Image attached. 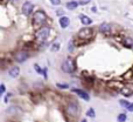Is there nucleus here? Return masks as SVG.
I'll use <instances>...</instances> for the list:
<instances>
[{"label":"nucleus","instance_id":"nucleus-1","mask_svg":"<svg viewBox=\"0 0 133 122\" xmlns=\"http://www.w3.org/2000/svg\"><path fill=\"white\" fill-rule=\"evenodd\" d=\"M46 20H47V15H46V13H44L43 11H37L34 14V18H33L34 25L40 26V25H42V24H44Z\"/></svg>","mask_w":133,"mask_h":122},{"label":"nucleus","instance_id":"nucleus-2","mask_svg":"<svg viewBox=\"0 0 133 122\" xmlns=\"http://www.w3.org/2000/svg\"><path fill=\"white\" fill-rule=\"evenodd\" d=\"M61 68L65 73H72L75 70V64H74V61L71 59H66V60H64L63 64H62Z\"/></svg>","mask_w":133,"mask_h":122},{"label":"nucleus","instance_id":"nucleus-3","mask_svg":"<svg viewBox=\"0 0 133 122\" xmlns=\"http://www.w3.org/2000/svg\"><path fill=\"white\" fill-rule=\"evenodd\" d=\"M49 27H42L40 28L37 32H36V38H37V40L39 41H44V40H47V38L49 36Z\"/></svg>","mask_w":133,"mask_h":122},{"label":"nucleus","instance_id":"nucleus-4","mask_svg":"<svg viewBox=\"0 0 133 122\" xmlns=\"http://www.w3.org/2000/svg\"><path fill=\"white\" fill-rule=\"evenodd\" d=\"M66 113L71 115V116H77L79 113V108H78L77 103L75 102H70L69 105L66 106Z\"/></svg>","mask_w":133,"mask_h":122},{"label":"nucleus","instance_id":"nucleus-5","mask_svg":"<svg viewBox=\"0 0 133 122\" xmlns=\"http://www.w3.org/2000/svg\"><path fill=\"white\" fill-rule=\"evenodd\" d=\"M91 34H92V30L88 27L82 28V29L78 32V36H79L81 39H88V38L91 36Z\"/></svg>","mask_w":133,"mask_h":122},{"label":"nucleus","instance_id":"nucleus-6","mask_svg":"<svg viewBox=\"0 0 133 122\" xmlns=\"http://www.w3.org/2000/svg\"><path fill=\"white\" fill-rule=\"evenodd\" d=\"M34 6L32 3H29V1H26L23 5H22V13L25 14V15H29V14L32 13V11H33Z\"/></svg>","mask_w":133,"mask_h":122},{"label":"nucleus","instance_id":"nucleus-7","mask_svg":"<svg viewBox=\"0 0 133 122\" xmlns=\"http://www.w3.org/2000/svg\"><path fill=\"white\" fill-rule=\"evenodd\" d=\"M72 91H74L75 94H77L79 97H82L83 100L90 101V95H89L88 93H86V91L82 90V89H78V88H74V89H72Z\"/></svg>","mask_w":133,"mask_h":122},{"label":"nucleus","instance_id":"nucleus-8","mask_svg":"<svg viewBox=\"0 0 133 122\" xmlns=\"http://www.w3.org/2000/svg\"><path fill=\"white\" fill-rule=\"evenodd\" d=\"M28 59V53L27 52H19L15 54V60L18 61V62H25L26 60Z\"/></svg>","mask_w":133,"mask_h":122},{"label":"nucleus","instance_id":"nucleus-9","mask_svg":"<svg viewBox=\"0 0 133 122\" xmlns=\"http://www.w3.org/2000/svg\"><path fill=\"white\" fill-rule=\"evenodd\" d=\"M99 30L102 32V33L109 34L111 32V25H110V24H106V22H104V24H102V25L99 26Z\"/></svg>","mask_w":133,"mask_h":122},{"label":"nucleus","instance_id":"nucleus-10","mask_svg":"<svg viewBox=\"0 0 133 122\" xmlns=\"http://www.w3.org/2000/svg\"><path fill=\"white\" fill-rule=\"evenodd\" d=\"M19 74H20L19 67H12L11 69L8 70V75L11 78H17V76H19Z\"/></svg>","mask_w":133,"mask_h":122},{"label":"nucleus","instance_id":"nucleus-11","mask_svg":"<svg viewBox=\"0 0 133 122\" xmlns=\"http://www.w3.org/2000/svg\"><path fill=\"white\" fill-rule=\"evenodd\" d=\"M70 24V20L68 17H61L60 18V25H61L62 28H66Z\"/></svg>","mask_w":133,"mask_h":122},{"label":"nucleus","instance_id":"nucleus-12","mask_svg":"<svg viewBox=\"0 0 133 122\" xmlns=\"http://www.w3.org/2000/svg\"><path fill=\"white\" fill-rule=\"evenodd\" d=\"M66 8L70 9V11H74V9L77 8V6H78V3L77 1H69V3H66Z\"/></svg>","mask_w":133,"mask_h":122},{"label":"nucleus","instance_id":"nucleus-13","mask_svg":"<svg viewBox=\"0 0 133 122\" xmlns=\"http://www.w3.org/2000/svg\"><path fill=\"white\" fill-rule=\"evenodd\" d=\"M7 113L8 114H19V113H22L21 109L19 108V107H17V106H12V107H9L8 110H7Z\"/></svg>","mask_w":133,"mask_h":122},{"label":"nucleus","instance_id":"nucleus-14","mask_svg":"<svg viewBox=\"0 0 133 122\" xmlns=\"http://www.w3.org/2000/svg\"><path fill=\"white\" fill-rule=\"evenodd\" d=\"M79 19H81V22H82L83 25H90V24L92 22V20L89 17H86V15H81Z\"/></svg>","mask_w":133,"mask_h":122},{"label":"nucleus","instance_id":"nucleus-15","mask_svg":"<svg viewBox=\"0 0 133 122\" xmlns=\"http://www.w3.org/2000/svg\"><path fill=\"white\" fill-rule=\"evenodd\" d=\"M124 42L127 47H133V39H131V38H125Z\"/></svg>","mask_w":133,"mask_h":122},{"label":"nucleus","instance_id":"nucleus-16","mask_svg":"<svg viewBox=\"0 0 133 122\" xmlns=\"http://www.w3.org/2000/svg\"><path fill=\"white\" fill-rule=\"evenodd\" d=\"M86 115H88V116H90V117H95V116H96V113H95L94 108H90V109H89L88 113H86Z\"/></svg>","mask_w":133,"mask_h":122},{"label":"nucleus","instance_id":"nucleus-17","mask_svg":"<svg viewBox=\"0 0 133 122\" xmlns=\"http://www.w3.org/2000/svg\"><path fill=\"white\" fill-rule=\"evenodd\" d=\"M126 115L125 114H120V115H118V122H125L126 121Z\"/></svg>","mask_w":133,"mask_h":122},{"label":"nucleus","instance_id":"nucleus-18","mask_svg":"<svg viewBox=\"0 0 133 122\" xmlns=\"http://www.w3.org/2000/svg\"><path fill=\"white\" fill-rule=\"evenodd\" d=\"M34 68H35V70L39 74H43V69H41V67L39 66V65H34Z\"/></svg>","mask_w":133,"mask_h":122},{"label":"nucleus","instance_id":"nucleus-19","mask_svg":"<svg viewBox=\"0 0 133 122\" xmlns=\"http://www.w3.org/2000/svg\"><path fill=\"white\" fill-rule=\"evenodd\" d=\"M58 49H60V44H54L53 47H51V50L55 52V50H58Z\"/></svg>","mask_w":133,"mask_h":122},{"label":"nucleus","instance_id":"nucleus-20","mask_svg":"<svg viewBox=\"0 0 133 122\" xmlns=\"http://www.w3.org/2000/svg\"><path fill=\"white\" fill-rule=\"evenodd\" d=\"M49 1L53 4V5H55V6H58L60 4H61V0H49Z\"/></svg>","mask_w":133,"mask_h":122},{"label":"nucleus","instance_id":"nucleus-21","mask_svg":"<svg viewBox=\"0 0 133 122\" xmlns=\"http://www.w3.org/2000/svg\"><path fill=\"white\" fill-rule=\"evenodd\" d=\"M127 90H128V89L125 88V89H123V90H122V93H123L124 95H126V96H128V95L132 94V91H127Z\"/></svg>","mask_w":133,"mask_h":122},{"label":"nucleus","instance_id":"nucleus-22","mask_svg":"<svg viewBox=\"0 0 133 122\" xmlns=\"http://www.w3.org/2000/svg\"><path fill=\"white\" fill-rule=\"evenodd\" d=\"M119 103H120L122 106H124V107H126V108H127V106L130 105V103H128L127 101H125V100H120V101H119Z\"/></svg>","mask_w":133,"mask_h":122},{"label":"nucleus","instance_id":"nucleus-23","mask_svg":"<svg viewBox=\"0 0 133 122\" xmlns=\"http://www.w3.org/2000/svg\"><path fill=\"white\" fill-rule=\"evenodd\" d=\"M56 86H57L58 88H62V89H65V88H68V85H61V83H57Z\"/></svg>","mask_w":133,"mask_h":122},{"label":"nucleus","instance_id":"nucleus-24","mask_svg":"<svg viewBox=\"0 0 133 122\" xmlns=\"http://www.w3.org/2000/svg\"><path fill=\"white\" fill-rule=\"evenodd\" d=\"M91 1V0H79V4H82V5H85V4H89Z\"/></svg>","mask_w":133,"mask_h":122},{"label":"nucleus","instance_id":"nucleus-25","mask_svg":"<svg viewBox=\"0 0 133 122\" xmlns=\"http://www.w3.org/2000/svg\"><path fill=\"white\" fill-rule=\"evenodd\" d=\"M127 110L128 111H133V103H130V105L127 106Z\"/></svg>","mask_w":133,"mask_h":122},{"label":"nucleus","instance_id":"nucleus-26","mask_svg":"<svg viewBox=\"0 0 133 122\" xmlns=\"http://www.w3.org/2000/svg\"><path fill=\"white\" fill-rule=\"evenodd\" d=\"M43 76L44 79H47V68H43Z\"/></svg>","mask_w":133,"mask_h":122},{"label":"nucleus","instance_id":"nucleus-27","mask_svg":"<svg viewBox=\"0 0 133 122\" xmlns=\"http://www.w3.org/2000/svg\"><path fill=\"white\" fill-rule=\"evenodd\" d=\"M0 89H1L0 91H1V93L4 94V93H5V85H1V88H0Z\"/></svg>","mask_w":133,"mask_h":122},{"label":"nucleus","instance_id":"nucleus-28","mask_svg":"<svg viewBox=\"0 0 133 122\" xmlns=\"http://www.w3.org/2000/svg\"><path fill=\"white\" fill-rule=\"evenodd\" d=\"M82 122H86V120H85V119H84V120H83V121H82Z\"/></svg>","mask_w":133,"mask_h":122}]
</instances>
